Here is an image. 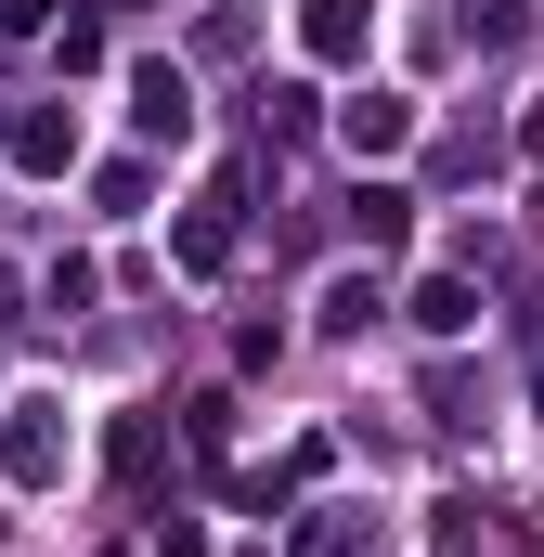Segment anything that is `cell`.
Returning a JSON list of instances; mask_svg holds the SVG:
<instances>
[{"label": "cell", "mask_w": 544, "mask_h": 557, "mask_svg": "<svg viewBox=\"0 0 544 557\" xmlns=\"http://www.w3.org/2000/svg\"><path fill=\"white\" fill-rule=\"evenodd\" d=\"M65 403H39V389H26V403H13V428H0V454H13V480H26V493H39V480H65Z\"/></svg>", "instance_id": "1"}, {"label": "cell", "mask_w": 544, "mask_h": 557, "mask_svg": "<svg viewBox=\"0 0 544 557\" xmlns=\"http://www.w3.org/2000/svg\"><path fill=\"white\" fill-rule=\"evenodd\" d=\"M337 143H350V156H403L415 104H403V91H350V104H337Z\"/></svg>", "instance_id": "2"}, {"label": "cell", "mask_w": 544, "mask_h": 557, "mask_svg": "<svg viewBox=\"0 0 544 557\" xmlns=\"http://www.w3.org/2000/svg\"><path fill=\"white\" fill-rule=\"evenodd\" d=\"M363 39H376V13H363V0H298V52H311V65H350Z\"/></svg>", "instance_id": "3"}, {"label": "cell", "mask_w": 544, "mask_h": 557, "mask_svg": "<svg viewBox=\"0 0 544 557\" xmlns=\"http://www.w3.org/2000/svg\"><path fill=\"white\" fill-rule=\"evenodd\" d=\"M298 557H390V532H376L363 506H311V519H298Z\"/></svg>", "instance_id": "4"}, {"label": "cell", "mask_w": 544, "mask_h": 557, "mask_svg": "<svg viewBox=\"0 0 544 557\" xmlns=\"http://www.w3.org/2000/svg\"><path fill=\"white\" fill-rule=\"evenodd\" d=\"M131 117H143L156 143H182V131H195V91H182V65H143V78H131Z\"/></svg>", "instance_id": "5"}, {"label": "cell", "mask_w": 544, "mask_h": 557, "mask_svg": "<svg viewBox=\"0 0 544 557\" xmlns=\"http://www.w3.org/2000/svg\"><path fill=\"white\" fill-rule=\"evenodd\" d=\"M350 234H363L376 260H390V247H415V195H390V182H363V195H350Z\"/></svg>", "instance_id": "6"}, {"label": "cell", "mask_w": 544, "mask_h": 557, "mask_svg": "<svg viewBox=\"0 0 544 557\" xmlns=\"http://www.w3.org/2000/svg\"><path fill=\"white\" fill-rule=\"evenodd\" d=\"M415 324H428V337H467V324H480V285L428 273V285H415Z\"/></svg>", "instance_id": "7"}, {"label": "cell", "mask_w": 544, "mask_h": 557, "mask_svg": "<svg viewBox=\"0 0 544 557\" xmlns=\"http://www.w3.org/2000/svg\"><path fill=\"white\" fill-rule=\"evenodd\" d=\"M65 156H78V117H52V104L13 117V169H65Z\"/></svg>", "instance_id": "8"}, {"label": "cell", "mask_w": 544, "mask_h": 557, "mask_svg": "<svg viewBox=\"0 0 544 557\" xmlns=\"http://www.w3.org/2000/svg\"><path fill=\"white\" fill-rule=\"evenodd\" d=\"M324 324L363 337V324H376V273H337V285H324Z\"/></svg>", "instance_id": "9"}, {"label": "cell", "mask_w": 544, "mask_h": 557, "mask_svg": "<svg viewBox=\"0 0 544 557\" xmlns=\"http://www.w3.org/2000/svg\"><path fill=\"white\" fill-rule=\"evenodd\" d=\"M467 39H480V52H506V39H519V0H467Z\"/></svg>", "instance_id": "10"}, {"label": "cell", "mask_w": 544, "mask_h": 557, "mask_svg": "<svg viewBox=\"0 0 544 557\" xmlns=\"http://www.w3.org/2000/svg\"><path fill=\"white\" fill-rule=\"evenodd\" d=\"M156 557H208V532H195V519H169V532H156Z\"/></svg>", "instance_id": "11"}, {"label": "cell", "mask_w": 544, "mask_h": 557, "mask_svg": "<svg viewBox=\"0 0 544 557\" xmlns=\"http://www.w3.org/2000/svg\"><path fill=\"white\" fill-rule=\"evenodd\" d=\"M532 403H544V363H532Z\"/></svg>", "instance_id": "12"}, {"label": "cell", "mask_w": 544, "mask_h": 557, "mask_svg": "<svg viewBox=\"0 0 544 557\" xmlns=\"http://www.w3.org/2000/svg\"><path fill=\"white\" fill-rule=\"evenodd\" d=\"M0 143H13V117H0Z\"/></svg>", "instance_id": "13"}]
</instances>
